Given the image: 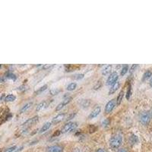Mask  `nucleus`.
<instances>
[{
	"label": "nucleus",
	"instance_id": "1",
	"mask_svg": "<svg viewBox=\"0 0 152 152\" xmlns=\"http://www.w3.org/2000/svg\"><path fill=\"white\" fill-rule=\"evenodd\" d=\"M122 142H123V137L120 134L117 133L111 137L110 140V145L112 148L117 149L121 146Z\"/></svg>",
	"mask_w": 152,
	"mask_h": 152
},
{
	"label": "nucleus",
	"instance_id": "2",
	"mask_svg": "<svg viewBox=\"0 0 152 152\" xmlns=\"http://www.w3.org/2000/svg\"><path fill=\"white\" fill-rule=\"evenodd\" d=\"M151 120L150 111H142L139 114V122L143 126H148Z\"/></svg>",
	"mask_w": 152,
	"mask_h": 152
},
{
	"label": "nucleus",
	"instance_id": "3",
	"mask_svg": "<svg viewBox=\"0 0 152 152\" xmlns=\"http://www.w3.org/2000/svg\"><path fill=\"white\" fill-rule=\"evenodd\" d=\"M77 126H78V123H75V122H69V123H66V124L62 127V129L60 131L62 133H67L77 128Z\"/></svg>",
	"mask_w": 152,
	"mask_h": 152
},
{
	"label": "nucleus",
	"instance_id": "4",
	"mask_svg": "<svg viewBox=\"0 0 152 152\" xmlns=\"http://www.w3.org/2000/svg\"><path fill=\"white\" fill-rule=\"evenodd\" d=\"M116 105V100L115 99H112L106 104L105 110H104V112H105L106 114H108L112 112L113 110V109L115 108Z\"/></svg>",
	"mask_w": 152,
	"mask_h": 152
},
{
	"label": "nucleus",
	"instance_id": "5",
	"mask_svg": "<svg viewBox=\"0 0 152 152\" xmlns=\"http://www.w3.org/2000/svg\"><path fill=\"white\" fill-rule=\"evenodd\" d=\"M119 78V75L116 72H113L108 77V79L107 81V85H113L115 82H116Z\"/></svg>",
	"mask_w": 152,
	"mask_h": 152
},
{
	"label": "nucleus",
	"instance_id": "6",
	"mask_svg": "<svg viewBox=\"0 0 152 152\" xmlns=\"http://www.w3.org/2000/svg\"><path fill=\"white\" fill-rule=\"evenodd\" d=\"M47 152H63V148L60 145H51L47 148Z\"/></svg>",
	"mask_w": 152,
	"mask_h": 152
},
{
	"label": "nucleus",
	"instance_id": "7",
	"mask_svg": "<svg viewBox=\"0 0 152 152\" xmlns=\"http://www.w3.org/2000/svg\"><path fill=\"white\" fill-rule=\"evenodd\" d=\"M100 111H101V108H100V107H96L91 112L90 115L88 116V119H94V118H95V117H97L99 114H100Z\"/></svg>",
	"mask_w": 152,
	"mask_h": 152
},
{
	"label": "nucleus",
	"instance_id": "8",
	"mask_svg": "<svg viewBox=\"0 0 152 152\" xmlns=\"http://www.w3.org/2000/svg\"><path fill=\"white\" fill-rule=\"evenodd\" d=\"M71 100H72V97H69V98L65 99V100H63L62 102H61L59 105L56 107V111H59V110H62V108L65 107V106L67 105V104H69L70 101H71Z\"/></svg>",
	"mask_w": 152,
	"mask_h": 152
},
{
	"label": "nucleus",
	"instance_id": "9",
	"mask_svg": "<svg viewBox=\"0 0 152 152\" xmlns=\"http://www.w3.org/2000/svg\"><path fill=\"white\" fill-rule=\"evenodd\" d=\"M65 116H66V113H59V115H57L56 116H55V117L53 119L52 123H55V124L60 123V122H62V120L65 119Z\"/></svg>",
	"mask_w": 152,
	"mask_h": 152
},
{
	"label": "nucleus",
	"instance_id": "10",
	"mask_svg": "<svg viewBox=\"0 0 152 152\" xmlns=\"http://www.w3.org/2000/svg\"><path fill=\"white\" fill-rule=\"evenodd\" d=\"M119 86H120V84H119V81H116V82H115V83L112 85V87L110 88V89L109 94L110 95L113 94L115 93V92H116L118 89H119Z\"/></svg>",
	"mask_w": 152,
	"mask_h": 152
},
{
	"label": "nucleus",
	"instance_id": "11",
	"mask_svg": "<svg viewBox=\"0 0 152 152\" xmlns=\"http://www.w3.org/2000/svg\"><path fill=\"white\" fill-rule=\"evenodd\" d=\"M79 105L81 108L86 109L91 105V100H81L79 101Z\"/></svg>",
	"mask_w": 152,
	"mask_h": 152
},
{
	"label": "nucleus",
	"instance_id": "12",
	"mask_svg": "<svg viewBox=\"0 0 152 152\" xmlns=\"http://www.w3.org/2000/svg\"><path fill=\"white\" fill-rule=\"evenodd\" d=\"M38 118L39 117H38L37 116H34V117H32L31 118V119H28L26 122H24V123H23V126H28V125H29V126H31V125H33L34 123H35L37 121Z\"/></svg>",
	"mask_w": 152,
	"mask_h": 152
},
{
	"label": "nucleus",
	"instance_id": "13",
	"mask_svg": "<svg viewBox=\"0 0 152 152\" xmlns=\"http://www.w3.org/2000/svg\"><path fill=\"white\" fill-rule=\"evenodd\" d=\"M112 65H107V66H106L105 67L102 69V72H101L103 75L106 76L107 75H109L110 73L111 70H112Z\"/></svg>",
	"mask_w": 152,
	"mask_h": 152
},
{
	"label": "nucleus",
	"instance_id": "14",
	"mask_svg": "<svg viewBox=\"0 0 152 152\" xmlns=\"http://www.w3.org/2000/svg\"><path fill=\"white\" fill-rule=\"evenodd\" d=\"M47 106H48V103H47L46 100H44V101H42L40 104H39L37 105L36 110L37 111V112H38V111L42 110L45 109L46 107H47Z\"/></svg>",
	"mask_w": 152,
	"mask_h": 152
},
{
	"label": "nucleus",
	"instance_id": "15",
	"mask_svg": "<svg viewBox=\"0 0 152 152\" xmlns=\"http://www.w3.org/2000/svg\"><path fill=\"white\" fill-rule=\"evenodd\" d=\"M31 105H32V103L31 102H29V103H28V104H24V105L21 107V109L20 110L19 113H23L26 112V111L28 110L29 108H31Z\"/></svg>",
	"mask_w": 152,
	"mask_h": 152
},
{
	"label": "nucleus",
	"instance_id": "16",
	"mask_svg": "<svg viewBox=\"0 0 152 152\" xmlns=\"http://www.w3.org/2000/svg\"><path fill=\"white\" fill-rule=\"evenodd\" d=\"M51 124H52V123H50V122H48V123H46L45 124H44L43 126H42L41 129H40V133H43V132H44L47 131V130H48L50 128V126H51Z\"/></svg>",
	"mask_w": 152,
	"mask_h": 152
},
{
	"label": "nucleus",
	"instance_id": "17",
	"mask_svg": "<svg viewBox=\"0 0 152 152\" xmlns=\"http://www.w3.org/2000/svg\"><path fill=\"white\" fill-rule=\"evenodd\" d=\"M152 76V72L150 70H148V71L145 72L143 75V77H142V81H146V80L149 79Z\"/></svg>",
	"mask_w": 152,
	"mask_h": 152
},
{
	"label": "nucleus",
	"instance_id": "18",
	"mask_svg": "<svg viewBox=\"0 0 152 152\" xmlns=\"http://www.w3.org/2000/svg\"><path fill=\"white\" fill-rule=\"evenodd\" d=\"M16 99V97L15 96L14 94H8L6 97H5V100L6 101V102H13Z\"/></svg>",
	"mask_w": 152,
	"mask_h": 152
},
{
	"label": "nucleus",
	"instance_id": "19",
	"mask_svg": "<svg viewBox=\"0 0 152 152\" xmlns=\"http://www.w3.org/2000/svg\"><path fill=\"white\" fill-rule=\"evenodd\" d=\"M138 142V138H137L136 135H132L129 138V143L130 145H133L136 144Z\"/></svg>",
	"mask_w": 152,
	"mask_h": 152
},
{
	"label": "nucleus",
	"instance_id": "20",
	"mask_svg": "<svg viewBox=\"0 0 152 152\" xmlns=\"http://www.w3.org/2000/svg\"><path fill=\"white\" fill-rule=\"evenodd\" d=\"M123 95H124V91H122L119 93V94L118 95L117 99H116V104H117V105H119V104H121L122 100H123Z\"/></svg>",
	"mask_w": 152,
	"mask_h": 152
},
{
	"label": "nucleus",
	"instance_id": "21",
	"mask_svg": "<svg viewBox=\"0 0 152 152\" xmlns=\"http://www.w3.org/2000/svg\"><path fill=\"white\" fill-rule=\"evenodd\" d=\"M77 88V84L76 83H70L69 85L67 86L66 89L69 91H72L75 90V88Z\"/></svg>",
	"mask_w": 152,
	"mask_h": 152
},
{
	"label": "nucleus",
	"instance_id": "22",
	"mask_svg": "<svg viewBox=\"0 0 152 152\" xmlns=\"http://www.w3.org/2000/svg\"><path fill=\"white\" fill-rule=\"evenodd\" d=\"M128 70H129V66H128V65H125V66H123V68H122V69H121V75L122 76L125 75L127 73Z\"/></svg>",
	"mask_w": 152,
	"mask_h": 152
},
{
	"label": "nucleus",
	"instance_id": "23",
	"mask_svg": "<svg viewBox=\"0 0 152 152\" xmlns=\"http://www.w3.org/2000/svg\"><path fill=\"white\" fill-rule=\"evenodd\" d=\"M47 88V85H43V86H42L41 88H39V89H38V90L36 92H35V94H40V93H42L43 91H45Z\"/></svg>",
	"mask_w": 152,
	"mask_h": 152
},
{
	"label": "nucleus",
	"instance_id": "24",
	"mask_svg": "<svg viewBox=\"0 0 152 152\" xmlns=\"http://www.w3.org/2000/svg\"><path fill=\"white\" fill-rule=\"evenodd\" d=\"M84 74H77L73 75V78L75 80H81L84 78Z\"/></svg>",
	"mask_w": 152,
	"mask_h": 152
},
{
	"label": "nucleus",
	"instance_id": "25",
	"mask_svg": "<svg viewBox=\"0 0 152 152\" xmlns=\"http://www.w3.org/2000/svg\"><path fill=\"white\" fill-rule=\"evenodd\" d=\"M17 149V147L16 146H12V147L8 148L7 149H5L4 152H15Z\"/></svg>",
	"mask_w": 152,
	"mask_h": 152
},
{
	"label": "nucleus",
	"instance_id": "26",
	"mask_svg": "<svg viewBox=\"0 0 152 152\" xmlns=\"http://www.w3.org/2000/svg\"><path fill=\"white\" fill-rule=\"evenodd\" d=\"M131 94H132V88H131V86L129 85L128 88V90H127V92H126V99H127V100L129 99Z\"/></svg>",
	"mask_w": 152,
	"mask_h": 152
},
{
	"label": "nucleus",
	"instance_id": "27",
	"mask_svg": "<svg viewBox=\"0 0 152 152\" xmlns=\"http://www.w3.org/2000/svg\"><path fill=\"white\" fill-rule=\"evenodd\" d=\"M110 119H106L105 120L103 121L102 126H104V127H107V126L110 125Z\"/></svg>",
	"mask_w": 152,
	"mask_h": 152
},
{
	"label": "nucleus",
	"instance_id": "28",
	"mask_svg": "<svg viewBox=\"0 0 152 152\" xmlns=\"http://www.w3.org/2000/svg\"><path fill=\"white\" fill-rule=\"evenodd\" d=\"M61 91L59 90V89H57V88H55V89H53V90L50 91V94L52 95H56L57 94H59Z\"/></svg>",
	"mask_w": 152,
	"mask_h": 152
},
{
	"label": "nucleus",
	"instance_id": "29",
	"mask_svg": "<svg viewBox=\"0 0 152 152\" xmlns=\"http://www.w3.org/2000/svg\"><path fill=\"white\" fill-rule=\"evenodd\" d=\"M75 115H76V113H72V114H70V115H69V116H68L67 118H66V121H70V120H71L72 119H73V118L75 117Z\"/></svg>",
	"mask_w": 152,
	"mask_h": 152
},
{
	"label": "nucleus",
	"instance_id": "30",
	"mask_svg": "<svg viewBox=\"0 0 152 152\" xmlns=\"http://www.w3.org/2000/svg\"><path fill=\"white\" fill-rule=\"evenodd\" d=\"M7 78H11V79H12V80H15L16 76H15V75L9 72V73H8V75H7Z\"/></svg>",
	"mask_w": 152,
	"mask_h": 152
},
{
	"label": "nucleus",
	"instance_id": "31",
	"mask_svg": "<svg viewBox=\"0 0 152 152\" xmlns=\"http://www.w3.org/2000/svg\"><path fill=\"white\" fill-rule=\"evenodd\" d=\"M60 133H61L60 130H56V132L54 133L53 135V137H55V136H59V135H60Z\"/></svg>",
	"mask_w": 152,
	"mask_h": 152
},
{
	"label": "nucleus",
	"instance_id": "32",
	"mask_svg": "<svg viewBox=\"0 0 152 152\" xmlns=\"http://www.w3.org/2000/svg\"><path fill=\"white\" fill-rule=\"evenodd\" d=\"M101 85H102V83H100V81H99L97 86H94V90H97V89H98V88H100V87L101 86Z\"/></svg>",
	"mask_w": 152,
	"mask_h": 152
},
{
	"label": "nucleus",
	"instance_id": "33",
	"mask_svg": "<svg viewBox=\"0 0 152 152\" xmlns=\"http://www.w3.org/2000/svg\"><path fill=\"white\" fill-rule=\"evenodd\" d=\"M117 152H129V151L126 148H120L118 150Z\"/></svg>",
	"mask_w": 152,
	"mask_h": 152
},
{
	"label": "nucleus",
	"instance_id": "34",
	"mask_svg": "<svg viewBox=\"0 0 152 152\" xmlns=\"http://www.w3.org/2000/svg\"><path fill=\"white\" fill-rule=\"evenodd\" d=\"M95 152H108L107 151H106L105 149L104 148H98Z\"/></svg>",
	"mask_w": 152,
	"mask_h": 152
},
{
	"label": "nucleus",
	"instance_id": "35",
	"mask_svg": "<svg viewBox=\"0 0 152 152\" xmlns=\"http://www.w3.org/2000/svg\"><path fill=\"white\" fill-rule=\"evenodd\" d=\"M135 67H137V65H133V66H132V68H131V72H132L134 71V69H135Z\"/></svg>",
	"mask_w": 152,
	"mask_h": 152
},
{
	"label": "nucleus",
	"instance_id": "36",
	"mask_svg": "<svg viewBox=\"0 0 152 152\" xmlns=\"http://www.w3.org/2000/svg\"><path fill=\"white\" fill-rule=\"evenodd\" d=\"M51 67V66H50V65H45V66H43V69H48V68Z\"/></svg>",
	"mask_w": 152,
	"mask_h": 152
},
{
	"label": "nucleus",
	"instance_id": "37",
	"mask_svg": "<svg viewBox=\"0 0 152 152\" xmlns=\"http://www.w3.org/2000/svg\"><path fill=\"white\" fill-rule=\"evenodd\" d=\"M73 152H81V150H80V149L75 148L74 151H73Z\"/></svg>",
	"mask_w": 152,
	"mask_h": 152
},
{
	"label": "nucleus",
	"instance_id": "38",
	"mask_svg": "<svg viewBox=\"0 0 152 152\" xmlns=\"http://www.w3.org/2000/svg\"><path fill=\"white\" fill-rule=\"evenodd\" d=\"M150 85H151V87L152 88V78L150 79Z\"/></svg>",
	"mask_w": 152,
	"mask_h": 152
},
{
	"label": "nucleus",
	"instance_id": "39",
	"mask_svg": "<svg viewBox=\"0 0 152 152\" xmlns=\"http://www.w3.org/2000/svg\"><path fill=\"white\" fill-rule=\"evenodd\" d=\"M150 113H151V119H152V108H151V110H150Z\"/></svg>",
	"mask_w": 152,
	"mask_h": 152
},
{
	"label": "nucleus",
	"instance_id": "40",
	"mask_svg": "<svg viewBox=\"0 0 152 152\" xmlns=\"http://www.w3.org/2000/svg\"><path fill=\"white\" fill-rule=\"evenodd\" d=\"M1 81H2V78H0V82H1Z\"/></svg>",
	"mask_w": 152,
	"mask_h": 152
}]
</instances>
